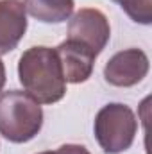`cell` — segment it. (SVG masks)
<instances>
[{
  "mask_svg": "<svg viewBox=\"0 0 152 154\" xmlns=\"http://www.w3.org/2000/svg\"><path fill=\"white\" fill-rule=\"evenodd\" d=\"M20 82L39 104H56L66 93V81L56 54L50 47H31L18 61Z\"/></svg>",
  "mask_w": 152,
  "mask_h": 154,
  "instance_id": "6da1fadb",
  "label": "cell"
},
{
  "mask_svg": "<svg viewBox=\"0 0 152 154\" xmlns=\"http://www.w3.org/2000/svg\"><path fill=\"white\" fill-rule=\"evenodd\" d=\"M43 125V109L29 93L9 90L0 95V134L13 143L32 140Z\"/></svg>",
  "mask_w": 152,
  "mask_h": 154,
  "instance_id": "7a4b0ae2",
  "label": "cell"
},
{
  "mask_svg": "<svg viewBox=\"0 0 152 154\" xmlns=\"http://www.w3.org/2000/svg\"><path fill=\"white\" fill-rule=\"evenodd\" d=\"M93 129L104 152L120 154L132 145L138 133V120L129 106L113 102L97 113Z\"/></svg>",
  "mask_w": 152,
  "mask_h": 154,
  "instance_id": "3957f363",
  "label": "cell"
},
{
  "mask_svg": "<svg viewBox=\"0 0 152 154\" xmlns=\"http://www.w3.org/2000/svg\"><path fill=\"white\" fill-rule=\"evenodd\" d=\"M109 38H111V27L108 16L99 9L91 7L81 9L68 23V39H75L86 45L97 56L106 48Z\"/></svg>",
  "mask_w": 152,
  "mask_h": 154,
  "instance_id": "277c9868",
  "label": "cell"
},
{
  "mask_svg": "<svg viewBox=\"0 0 152 154\" xmlns=\"http://www.w3.org/2000/svg\"><path fill=\"white\" fill-rule=\"evenodd\" d=\"M150 63L143 50L127 48L116 52L104 66V77L109 84L118 88H131L141 82L149 74Z\"/></svg>",
  "mask_w": 152,
  "mask_h": 154,
  "instance_id": "5b68a950",
  "label": "cell"
},
{
  "mask_svg": "<svg viewBox=\"0 0 152 154\" xmlns=\"http://www.w3.org/2000/svg\"><path fill=\"white\" fill-rule=\"evenodd\" d=\"M56 54L66 82L79 84V82H86L91 77L97 54L86 45L75 39H66L56 48Z\"/></svg>",
  "mask_w": 152,
  "mask_h": 154,
  "instance_id": "8992f818",
  "label": "cell"
},
{
  "mask_svg": "<svg viewBox=\"0 0 152 154\" xmlns=\"http://www.w3.org/2000/svg\"><path fill=\"white\" fill-rule=\"evenodd\" d=\"M27 31V13L22 0H0V56L16 48Z\"/></svg>",
  "mask_w": 152,
  "mask_h": 154,
  "instance_id": "52a82bcc",
  "label": "cell"
},
{
  "mask_svg": "<svg viewBox=\"0 0 152 154\" xmlns=\"http://www.w3.org/2000/svg\"><path fill=\"white\" fill-rule=\"evenodd\" d=\"M25 13L43 23L66 22L75 7L74 0H23Z\"/></svg>",
  "mask_w": 152,
  "mask_h": 154,
  "instance_id": "ba28073f",
  "label": "cell"
},
{
  "mask_svg": "<svg viewBox=\"0 0 152 154\" xmlns=\"http://www.w3.org/2000/svg\"><path fill=\"white\" fill-rule=\"evenodd\" d=\"M127 13V16L141 25L152 22V0H113Z\"/></svg>",
  "mask_w": 152,
  "mask_h": 154,
  "instance_id": "9c48e42d",
  "label": "cell"
},
{
  "mask_svg": "<svg viewBox=\"0 0 152 154\" xmlns=\"http://www.w3.org/2000/svg\"><path fill=\"white\" fill-rule=\"evenodd\" d=\"M56 154H91L84 145H77V143H66V145H61Z\"/></svg>",
  "mask_w": 152,
  "mask_h": 154,
  "instance_id": "30bf717a",
  "label": "cell"
},
{
  "mask_svg": "<svg viewBox=\"0 0 152 154\" xmlns=\"http://www.w3.org/2000/svg\"><path fill=\"white\" fill-rule=\"evenodd\" d=\"M4 84H5V66H4V63L0 59V91L4 88Z\"/></svg>",
  "mask_w": 152,
  "mask_h": 154,
  "instance_id": "8fae6325",
  "label": "cell"
},
{
  "mask_svg": "<svg viewBox=\"0 0 152 154\" xmlns=\"http://www.w3.org/2000/svg\"><path fill=\"white\" fill-rule=\"evenodd\" d=\"M38 154H56V152H52V151H45V152H38Z\"/></svg>",
  "mask_w": 152,
  "mask_h": 154,
  "instance_id": "7c38bea8",
  "label": "cell"
}]
</instances>
